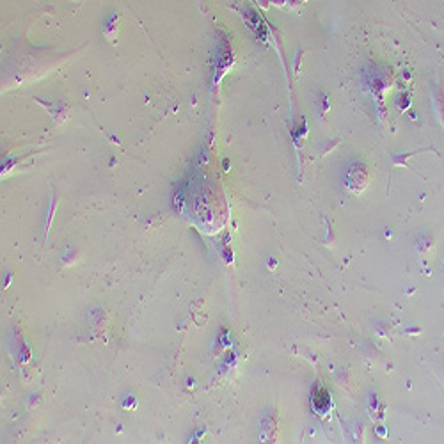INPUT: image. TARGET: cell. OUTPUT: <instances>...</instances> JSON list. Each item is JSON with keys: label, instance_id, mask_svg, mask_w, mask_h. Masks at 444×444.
I'll return each instance as SVG.
<instances>
[{"label": "cell", "instance_id": "obj_1", "mask_svg": "<svg viewBox=\"0 0 444 444\" xmlns=\"http://www.w3.org/2000/svg\"><path fill=\"white\" fill-rule=\"evenodd\" d=\"M313 407L318 410V412H321V414H323V412H325V410L330 407L329 394H327L323 389H320V391H317V393H315V398H313Z\"/></svg>", "mask_w": 444, "mask_h": 444}]
</instances>
